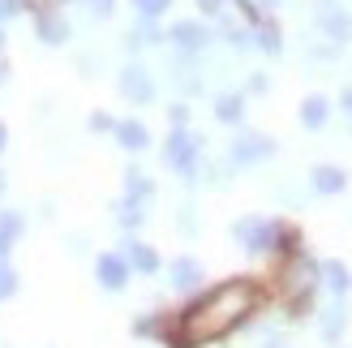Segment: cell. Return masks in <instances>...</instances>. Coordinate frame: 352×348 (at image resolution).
Masks as SVG:
<instances>
[{"label": "cell", "instance_id": "1", "mask_svg": "<svg viewBox=\"0 0 352 348\" xmlns=\"http://www.w3.org/2000/svg\"><path fill=\"white\" fill-rule=\"evenodd\" d=\"M258 305H262V288L254 280L215 284V288L202 292V297L181 314L176 348H198V344H210V340H223L228 331H236Z\"/></svg>", "mask_w": 352, "mask_h": 348}, {"label": "cell", "instance_id": "2", "mask_svg": "<svg viewBox=\"0 0 352 348\" xmlns=\"http://www.w3.org/2000/svg\"><path fill=\"white\" fill-rule=\"evenodd\" d=\"M236 237L245 241V250H271L284 237V228L271 219H245V224H236Z\"/></svg>", "mask_w": 352, "mask_h": 348}, {"label": "cell", "instance_id": "3", "mask_svg": "<svg viewBox=\"0 0 352 348\" xmlns=\"http://www.w3.org/2000/svg\"><path fill=\"white\" fill-rule=\"evenodd\" d=\"M95 280L108 288V292H120L129 284V263L120 254H99V263H95Z\"/></svg>", "mask_w": 352, "mask_h": 348}, {"label": "cell", "instance_id": "4", "mask_svg": "<svg viewBox=\"0 0 352 348\" xmlns=\"http://www.w3.org/2000/svg\"><path fill=\"white\" fill-rule=\"evenodd\" d=\"M129 263V271H160V254H155L151 246H142V241H125V254H120Z\"/></svg>", "mask_w": 352, "mask_h": 348}, {"label": "cell", "instance_id": "5", "mask_svg": "<svg viewBox=\"0 0 352 348\" xmlns=\"http://www.w3.org/2000/svg\"><path fill=\"white\" fill-rule=\"evenodd\" d=\"M193 155H198V142H193L189 133L176 129V133H172V142H168V160L181 168V172H193Z\"/></svg>", "mask_w": 352, "mask_h": 348}, {"label": "cell", "instance_id": "6", "mask_svg": "<svg viewBox=\"0 0 352 348\" xmlns=\"http://www.w3.org/2000/svg\"><path fill=\"white\" fill-rule=\"evenodd\" d=\"M22 237V215L17 211H0V263H9V250Z\"/></svg>", "mask_w": 352, "mask_h": 348}, {"label": "cell", "instance_id": "7", "mask_svg": "<svg viewBox=\"0 0 352 348\" xmlns=\"http://www.w3.org/2000/svg\"><path fill=\"white\" fill-rule=\"evenodd\" d=\"M116 138H120V146H129V151H142V146L151 142V133H146L142 120H120V125H116Z\"/></svg>", "mask_w": 352, "mask_h": 348}, {"label": "cell", "instance_id": "8", "mask_svg": "<svg viewBox=\"0 0 352 348\" xmlns=\"http://www.w3.org/2000/svg\"><path fill=\"white\" fill-rule=\"evenodd\" d=\"M198 280H202V267L193 263V258H176L172 263V284L176 288H198Z\"/></svg>", "mask_w": 352, "mask_h": 348}, {"label": "cell", "instance_id": "9", "mask_svg": "<svg viewBox=\"0 0 352 348\" xmlns=\"http://www.w3.org/2000/svg\"><path fill=\"white\" fill-rule=\"evenodd\" d=\"M120 91H125L129 99H138V103H146V99H151V82H146L142 69H125V78H120Z\"/></svg>", "mask_w": 352, "mask_h": 348}, {"label": "cell", "instance_id": "10", "mask_svg": "<svg viewBox=\"0 0 352 348\" xmlns=\"http://www.w3.org/2000/svg\"><path fill=\"white\" fill-rule=\"evenodd\" d=\"M344 185H348V177L340 168H314V189H318V194H340Z\"/></svg>", "mask_w": 352, "mask_h": 348}, {"label": "cell", "instance_id": "11", "mask_svg": "<svg viewBox=\"0 0 352 348\" xmlns=\"http://www.w3.org/2000/svg\"><path fill=\"white\" fill-rule=\"evenodd\" d=\"M322 280H327V288H331V292H340V297L352 288V275H348V267H344V263H327V267H322Z\"/></svg>", "mask_w": 352, "mask_h": 348}, {"label": "cell", "instance_id": "12", "mask_svg": "<svg viewBox=\"0 0 352 348\" xmlns=\"http://www.w3.org/2000/svg\"><path fill=\"white\" fill-rule=\"evenodd\" d=\"M301 120H305L309 129H322V125H327V99H322V95L305 99V108H301Z\"/></svg>", "mask_w": 352, "mask_h": 348}, {"label": "cell", "instance_id": "13", "mask_svg": "<svg viewBox=\"0 0 352 348\" xmlns=\"http://www.w3.org/2000/svg\"><path fill=\"white\" fill-rule=\"evenodd\" d=\"M172 39L185 43V47H202V43H206V30H202L198 22H181V26L172 30Z\"/></svg>", "mask_w": 352, "mask_h": 348}, {"label": "cell", "instance_id": "14", "mask_svg": "<svg viewBox=\"0 0 352 348\" xmlns=\"http://www.w3.org/2000/svg\"><path fill=\"white\" fill-rule=\"evenodd\" d=\"M39 34H43L47 43H60V39H65V22H60L56 13H47V9H43V13H39Z\"/></svg>", "mask_w": 352, "mask_h": 348}, {"label": "cell", "instance_id": "15", "mask_svg": "<svg viewBox=\"0 0 352 348\" xmlns=\"http://www.w3.org/2000/svg\"><path fill=\"white\" fill-rule=\"evenodd\" d=\"M17 271L9 267V263H0V301H9V297H17Z\"/></svg>", "mask_w": 352, "mask_h": 348}, {"label": "cell", "instance_id": "16", "mask_svg": "<svg viewBox=\"0 0 352 348\" xmlns=\"http://www.w3.org/2000/svg\"><path fill=\"white\" fill-rule=\"evenodd\" d=\"M322 336H327L331 344H336V340L344 336V309H331V314L322 318Z\"/></svg>", "mask_w": 352, "mask_h": 348}, {"label": "cell", "instance_id": "17", "mask_svg": "<svg viewBox=\"0 0 352 348\" xmlns=\"http://www.w3.org/2000/svg\"><path fill=\"white\" fill-rule=\"evenodd\" d=\"M215 116H219V120H241V99H232V95H228V99H219Z\"/></svg>", "mask_w": 352, "mask_h": 348}, {"label": "cell", "instance_id": "18", "mask_svg": "<svg viewBox=\"0 0 352 348\" xmlns=\"http://www.w3.org/2000/svg\"><path fill=\"white\" fill-rule=\"evenodd\" d=\"M133 5H138V13H142V17H160L172 0H133Z\"/></svg>", "mask_w": 352, "mask_h": 348}, {"label": "cell", "instance_id": "19", "mask_svg": "<svg viewBox=\"0 0 352 348\" xmlns=\"http://www.w3.org/2000/svg\"><path fill=\"white\" fill-rule=\"evenodd\" d=\"M30 5V0H0V22H9V17H17Z\"/></svg>", "mask_w": 352, "mask_h": 348}, {"label": "cell", "instance_id": "20", "mask_svg": "<svg viewBox=\"0 0 352 348\" xmlns=\"http://www.w3.org/2000/svg\"><path fill=\"white\" fill-rule=\"evenodd\" d=\"M202 9H206V13H219V9H223V0H202Z\"/></svg>", "mask_w": 352, "mask_h": 348}, {"label": "cell", "instance_id": "21", "mask_svg": "<svg viewBox=\"0 0 352 348\" xmlns=\"http://www.w3.org/2000/svg\"><path fill=\"white\" fill-rule=\"evenodd\" d=\"M5 142H9V125L0 120V151H5Z\"/></svg>", "mask_w": 352, "mask_h": 348}, {"label": "cell", "instance_id": "22", "mask_svg": "<svg viewBox=\"0 0 352 348\" xmlns=\"http://www.w3.org/2000/svg\"><path fill=\"white\" fill-rule=\"evenodd\" d=\"M344 103H348V112H352V91H348V95H344Z\"/></svg>", "mask_w": 352, "mask_h": 348}, {"label": "cell", "instance_id": "23", "mask_svg": "<svg viewBox=\"0 0 352 348\" xmlns=\"http://www.w3.org/2000/svg\"><path fill=\"white\" fill-rule=\"evenodd\" d=\"M0 194H5V177H0Z\"/></svg>", "mask_w": 352, "mask_h": 348}]
</instances>
